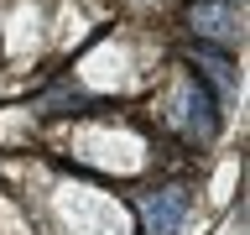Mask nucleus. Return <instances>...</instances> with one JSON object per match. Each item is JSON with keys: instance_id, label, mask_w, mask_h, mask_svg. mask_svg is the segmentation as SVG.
<instances>
[{"instance_id": "obj_1", "label": "nucleus", "mask_w": 250, "mask_h": 235, "mask_svg": "<svg viewBox=\"0 0 250 235\" xmlns=\"http://www.w3.org/2000/svg\"><path fill=\"white\" fill-rule=\"evenodd\" d=\"M188 214V188H162V193H146L141 199V225L146 235H177Z\"/></svg>"}, {"instance_id": "obj_2", "label": "nucleus", "mask_w": 250, "mask_h": 235, "mask_svg": "<svg viewBox=\"0 0 250 235\" xmlns=\"http://www.w3.org/2000/svg\"><path fill=\"white\" fill-rule=\"evenodd\" d=\"M183 125H188V136H203V141L214 136V99L198 78L183 84Z\"/></svg>"}, {"instance_id": "obj_3", "label": "nucleus", "mask_w": 250, "mask_h": 235, "mask_svg": "<svg viewBox=\"0 0 250 235\" xmlns=\"http://www.w3.org/2000/svg\"><path fill=\"white\" fill-rule=\"evenodd\" d=\"M188 21H193V31H203V37H229L234 31V5L229 0H203V5L188 11Z\"/></svg>"}, {"instance_id": "obj_4", "label": "nucleus", "mask_w": 250, "mask_h": 235, "mask_svg": "<svg viewBox=\"0 0 250 235\" xmlns=\"http://www.w3.org/2000/svg\"><path fill=\"white\" fill-rule=\"evenodd\" d=\"M198 68H203V73H208V78H214L219 89H229V84H234V73H229V63L219 58V52H198Z\"/></svg>"}]
</instances>
